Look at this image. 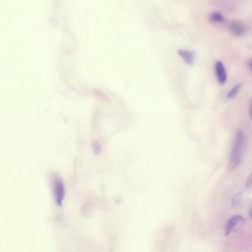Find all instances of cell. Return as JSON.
<instances>
[{
    "label": "cell",
    "instance_id": "obj_2",
    "mask_svg": "<svg viewBox=\"0 0 252 252\" xmlns=\"http://www.w3.org/2000/svg\"><path fill=\"white\" fill-rule=\"evenodd\" d=\"M229 32L235 36H242L248 31L247 25L241 21L233 20L228 24Z\"/></svg>",
    "mask_w": 252,
    "mask_h": 252
},
{
    "label": "cell",
    "instance_id": "obj_9",
    "mask_svg": "<svg viewBox=\"0 0 252 252\" xmlns=\"http://www.w3.org/2000/svg\"><path fill=\"white\" fill-rule=\"evenodd\" d=\"M241 84H237L236 86H235V87H234L233 88H232V90L229 92V93H228L227 94V97L230 99L235 97V96L238 94V93H239L240 89H241Z\"/></svg>",
    "mask_w": 252,
    "mask_h": 252
},
{
    "label": "cell",
    "instance_id": "obj_8",
    "mask_svg": "<svg viewBox=\"0 0 252 252\" xmlns=\"http://www.w3.org/2000/svg\"><path fill=\"white\" fill-rule=\"evenodd\" d=\"M210 20L213 23L223 24L226 22V19L221 13L215 11L210 15Z\"/></svg>",
    "mask_w": 252,
    "mask_h": 252
},
{
    "label": "cell",
    "instance_id": "obj_11",
    "mask_svg": "<svg viewBox=\"0 0 252 252\" xmlns=\"http://www.w3.org/2000/svg\"><path fill=\"white\" fill-rule=\"evenodd\" d=\"M252 186V171L247 181V188H250Z\"/></svg>",
    "mask_w": 252,
    "mask_h": 252
},
{
    "label": "cell",
    "instance_id": "obj_7",
    "mask_svg": "<svg viewBox=\"0 0 252 252\" xmlns=\"http://www.w3.org/2000/svg\"><path fill=\"white\" fill-rule=\"evenodd\" d=\"M179 56L182 58L185 63L189 65H192L195 62V52L190 51L188 50H179L178 51Z\"/></svg>",
    "mask_w": 252,
    "mask_h": 252
},
{
    "label": "cell",
    "instance_id": "obj_1",
    "mask_svg": "<svg viewBox=\"0 0 252 252\" xmlns=\"http://www.w3.org/2000/svg\"><path fill=\"white\" fill-rule=\"evenodd\" d=\"M244 135L243 131L239 130L235 134L231 151L230 164L232 167H236L241 162L244 148Z\"/></svg>",
    "mask_w": 252,
    "mask_h": 252
},
{
    "label": "cell",
    "instance_id": "obj_6",
    "mask_svg": "<svg viewBox=\"0 0 252 252\" xmlns=\"http://www.w3.org/2000/svg\"><path fill=\"white\" fill-rule=\"evenodd\" d=\"M210 2L213 6L227 11H233L235 9V3L228 0H211Z\"/></svg>",
    "mask_w": 252,
    "mask_h": 252
},
{
    "label": "cell",
    "instance_id": "obj_13",
    "mask_svg": "<svg viewBox=\"0 0 252 252\" xmlns=\"http://www.w3.org/2000/svg\"><path fill=\"white\" fill-rule=\"evenodd\" d=\"M250 216H251V217L252 218V207H251V209H250Z\"/></svg>",
    "mask_w": 252,
    "mask_h": 252
},
{
    "label": "cell",
    "instance_id": "obj_5",
    "mask_svg": "<svg viewBox=\"0 0 252 252\" xmlns=\"http://www.w3.org/2000/svg\"><path fill=\"white\" fill-rule=\"evenodd\" d=\"M215 68H216V75H217L219 82L221 84H224L227 79V75H226L224 65L221 62L218 61L216 62Z\"/></svg>",
    "mask_w": 252,
    "mask_h": 252
},
{
    "label": "cell",
    "instance_id": "obj_3",
    "mask_svg": "<svg viewBox=\"0 0 252 252\" xmlns=\"http://www.w3.org/2000/svg\"><path fill=\"white\" fill-rule=\"evenodd\" d=\"M244 219L241 216H234L229 219L225 228L226 235H229L233 231L237 230L244 223Z\"/></svg>",
    "mask_w": 252,
    "mask_h": 252
},
{
    "label": "cell",
    "instance_id": "obj_14",
    "mask_svg": "<svg viewBox=\"0 0 252 252\" xmlns=\"http://www.w3.org/2000/svg\"><path fill=\"white\" fill-rule=\"evenodd\" d=\"M249 64H250V66H251V67H252V60L250 61V63H249Z\"/></svg>",
    "mask_w": 252,
    "mask_h": 252
},
{
    "label": "cell",
    "instance_id": "obj_4",
    "mask_svg": "<svg viewBox=\"0 0 252 252\" xmlns=\"http://www.w3.org/2000/svg\"><path fill=\"white\" fill-rule=\"evenodd\" d=\"M54 192L56 201H57L58 204H60L63 201L65 189H64L63 183L59 178L54 179Z\"/></svg>",
    "mask_w": 252,
    "mask_h": 252
},
{
    "label": "cell",
    "instance_id": "obj_10",
    "mask_svg": "<svg viewBox=\"0 0 252 252\" xmlns=\"http://www.w3.org/2000/svg\"><path fill=\"white\" fill-rule=\"evenodd\" d=\"M241 198H242V192H238V193L234 197L232 203H233L234 204H238V203L241 201Z\"/></svg>",
    "mask_w": 252,
    "mask_h": 252
},
{
    "label": "cell",
    "instance_id": "obj_12",
    "mask_svg": "<svg viewBox=\"0 0 252 252\" xmlns=\"http://www.w3.org/2000/svg\"><path fill=\"white\" fill-rule=\"evenodd\" d=\"M250 117H251V119L252 121V100L251 102V106H250Z\"/></svg>",
    "mask_w": 252,
    "mask_h": 252
}]
</instances>
